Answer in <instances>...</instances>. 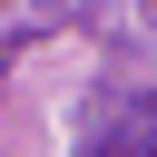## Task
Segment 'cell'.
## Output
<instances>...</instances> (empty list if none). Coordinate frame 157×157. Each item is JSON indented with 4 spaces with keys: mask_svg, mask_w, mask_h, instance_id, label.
Returning a JSON list of instances; mask_svg holds the SVG:
<instances>
[{
    "mask_svg": "<svg viewBox=\"0 0 157 157\" xmlns=\"http://www.w3.org/2000/svg\"><path fill=\"white\" fill-rule=\"evenodd\" d=\"M98 157H157V88H118V98H108Z\"/></svg>",
    "mask_w": 157,
    "mask_h": 157,
    "instance_id": "cell-1",
    "label": "cell"
}]
</instances>
